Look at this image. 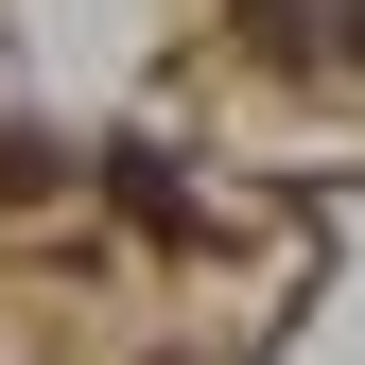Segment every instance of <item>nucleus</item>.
Returning <instances> with one entry per match:
<instances>
[{
    "label": "nucleus",
    "mask_w": 365,
    "mask_h": 365,
    "mask_svg": "<svg viewBox=\"0 0 365 365\" xmlns=\"http://www.w3.org/2000/svg\"><path fill=\"white\" fill-rule=\"evenodd\" d=\"M331 53H348V70H365V18H348V35H331Z\"/></svg>",
    "instance_id": "obj_1"
}]
</instances>
